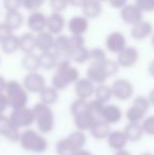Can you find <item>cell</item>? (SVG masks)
Segmentation results:
<instances>
[{
    "mask_svg": "<svg viewBox=\"0 0 154 155\" xmlns=\"http://www.w3.org/2000/svg\"><path fill=\"white\" fill-rule=\"evenodd\" d=\"M3 4L8 12L19 11V8L22 6V0H4Z\"/></svg>",
    "mask_w": 154,
    "mask_h": 155,
    "instance_id": "ee69618b",
    "label": "cell"
},
{
    "mask_svg": "<svg viewBox=\"0 0 154 155\" xmlns=\"http://www.w3.org/2000/svg\"><path fill=\"white\" fill-rule=\"evenodd\" d=\"M8 107V99H6L4 93L0 94V115H3V112L6 110Z\"/></svg>",
    "mask_w": 154,
    "mask_h": 155,
    "instance_id": "7dc6e473",
    "label": "cell"
},
{
    "mask_svg": "<svg viewBox=\"0 0 154 155\" xmlns=\"http://www.w3.org/2000/svg\"><path fill=\"white\" fill-rule=\"evenodd\" d=\"M148 111L140 108L136 104L132 102V104L127 109L125 113V116L127 118L128 123H142L146 117V114Z\"/></svg>",
    "mask_w": 154,
    "mask_h": 155,
    "instance_id": "4316f807",
    "label": "cell"
},
{
    "mask_svg": "<svg viewBox=\"0 0 154 155\" xmlns=\"http://www.w3.org/2000/svg\"><path fill=\"white\" fill-rule=\"evenodd\" d=\"M135 5L143 13H150L154 11V0H136Z\"/></svg>",
    "mask_w": 154,
    "mask_h": 155,
    "instance_id": "60d3db41",
    "label": "cell"
},
{
    "mask_svg": "<svg viewBox=\"0 0 154 155\" xmlns=\"http://www.w3.org/2000/svg\"><path fill=\"white\" fill-rule=\"evenodd\" d=\"M143 17H144V13L135 5V3H128L120 10V18L127 25H136L137 22L143 20Z\"/></svg>",
    "mask_w": 154,
    "mask_h": 155,
    "instance_id": "7c38bea8",
    "label": "cell"
},
{
    "mask_svg": "<svg viewBox=\"0 0 154 155\" xmlns=\"http://www.w3.org/2000/svg\"><path fill=\"white\" fill-rule=\"evenodd\" d=\"M21 65H22L23 69L29 72V73L37 72V70L40 68L38 55H36V54H34V53L25 54V57L21 60Z\"/></svg>",
    "mask_w": 154,
    "mask_h": 155,
    "instance_id": "d6a6232c",
    "label": "cell"
},
{
    "mask_svg": "<svg viewBox=\"0 0 154 155\" xmlns=\"http://www.w3.org/2000/svg\"><path fill=\"white\" fill-rule=\"evenodd\" d=\"M13 35V30H11L5 23H1L0 25V42L4 41L6 38Z\"/></svg>",
    "mask_w": 154,
    "mask_h": 155,
    "instance_id": "f6af8a7d",
    "label": "cell"
},
{
    "mask_svg": "<svg viewBox=\"0 0 154 155\" xmlns=\"http://www.w3.org/2000/svg\"><path fill=\"white\" fill-rule=\"evenodd\" d=\"M28 27L32 32H43L47 29V16L43 13L36 11L33 12L28 18Z\"/></svg>",
    "mask_w": 154,
    "mask_h": 155,
    "instance_id": "d6986e66",
    "label": "cell"
},
{
    "mask_svg": "<svg viewBox=\"0 0 154 155\" xmlns=\"http://www.w3.org/2000/svg\"><path fill=\"white\" fill-rule=\"evenodd\" d=\"M6 87V81L4 80V78L2 76H0V94L4 93Z\"/></svg>",
    "mask_w": 154,
    "mask_h": 155,
    "instance_id": "f907efd6",
    "label": "cell"
},
{
    "mask_svg": "<svg viewBox=\"0 0 154 155\" xmlns=\"http://www.w3.org/2000/svg\"><path fill=\"white\" fill-rule=\"evenodd\" d=\"M54 35H52L49 32H40L35 36V43H36V49L42 52H49L53 51L54 48Z\"/></svg>",
    "mask_w": 154,
    "mask_h": 155,
    "instance_id": "44dd1931",
    "label": "cell"
},
{
    "mask_svg": "<svg viewBox=\"0 0 154 155\" xmlns=\"http://www.w3.org/2000/svg\"><path fill=\"white\" fill-rule=\"evenodd\" d=\"M0 135L12 143H17L20 137V131L12 124L8 116L0 115Z\"/></svg>",
    "mask_w": 154,
    "mask_h": 155,
    "instance_id": "8fae6325",
    "label": "cell"
},
{
    "mask_svg": "<svg viewBox=\"0 0 154 155\" xmlns=\"http://www.w3.org/2000/svg\"><path fill=\"white\" fill-rule=\"evenodd\" d=\"M34 124H36L37 130L41 134H49L55 128V115L52 107L45 104H36L33 107Z\"/></svg>",
    "mask_w": 154,
    "mask_h": 155,
    "instance_id": "3957f363",
    "label": "cell"
},
{
    "mask_svg": "<svg viewBox=\"0 0 154 155\" xmlns=\"http://www.w3.org/2000/svg\"><path fill=\"white\" fill-rule=\"evenodd\" d=\"M66 25V19L61 13H52L47 17V29L52 35H60Z\"/></svg>",
    "mask_w": 154,
    "mask_h": 155,
    "instance_id": "e0dca14e",
    "label": "cell"
},
{
    "mask_svg": "<svg viewBox=\"0 0 154 155\" xmlns=\"http://www.w3.org/2000/svg\"><path fill=\"white\" fill-rule=\"evenodd\" d=\"M148 99H149V102H150V106L151 107H154V88L152 89V90L149 92L148 94Z\"/></svg>",
    "mask_w": 154,
    "mask_h": 155,
    "instance_id": "816d5d0a",
    "label": "cell"
},
{
    "mask_svg": "<svg viewBox=\"0 0 154 155\" xmlns=\"http://www.w3.org/2000/svg\"><path fill=\"white\" fill-rule=\"evenodd\" d=\"M106 48L109 52L114 54H118L127 47V38L123 33L118 31L111 32L106 37Z\"/></svg>",
    "mask_w": 154,
    "mask_h": 155,
    "instance_id": "9c48e42d",
    "label": "cell"
},
{
    "mask_svg": "<svg viewBox=\"0 0 154 155\" xmlns=\"http://www.w3.org/2000/svg\"><path fill=\"white\" fill-rule=\"evenodd\" d=\"M89 107H88V101L87 100H82V99H76L71 104L70 106V112L71 115L74 116L76 114H79V113L84 112V111L88 110Z\"/></svg>",
    "mask_w": 154,
    "mask_h": 155,
    "instance_id": "74e56055",
    "label": "cell"
},
{
    "mask_svg": "<svg viewBox=\"0 0 154 155\" xmlns=\"http://www.w3.org/2000/svg\"><path fill=\"white\" fill-rule=\"evenodd\" d=\"M109 3L113 8L121 10L123 6L128 4V0H109Z\"/></svg>",
    "mask_w": 154,
    "mask_h": 155,
    "instance_id": "bcb514c9",
    "label": "cell"
},
{
    "mask_svg": "<svg viewBox=\"0 0 154 155\" xmlns=\"http://www.w3.org/2000/svg\"><path fill=\"white\" fill-rule=\"evenodd\" d=\"M74 155H93V154L91 153L90 151H87V150H84V149H81V150H78Z\"/></svg>",
    "mask_w": 154,
    "mask_h": 155,
    "instance_id": "f5cc1de1",
    "label": "cell"
},
{
    "mask_svg": "<svg viewBox=\"0 0 154 155\" xmlns=\"http://www.w3.org/2000/svg\"><path fill=\"white\" fill-rule=\"evenodd\" d=\"M18 143L25 151L35 154L43 153L47 151L49 147V141L43 136V134L32 129H27L22 133H20Z\"/></svg>",
    "mask_w": 154,
    "mask_h": 155,
    "instance_id": "7a4b0ae2",
    "label": "cell"
},
{
    "mask_svg": "<svg viewBox=\"0 0 154 155\" xmlns=\"http://www.w3.org/2000/svg\"><path fill=\"white\" fill-rule=\"evenodd\" d=\"M94 99L100 101L101 104H107L108 102L111 100L112 96V91H111V87L107 86V84H98V86L95 87V91H94Z\"/></svg>",
    "mask_w": 154,
    "mask_h": 155,
    "instance_id": "1f68e13d",
    "label": "cell"
},
{
    "mask_svg": "<svg viewBox=\"0 0 154 155\" xmlns=\"http://www.w3.org/2000/svg\"><path fill=\"white\" fill-rule=\"evenodd\" d=\"M140 124H142L144 134L154 136V115L145 117V119L140 123Z\"/></svg>",
    "mask_w": 154,
    "mask_h": 155,
    "instance_id": "f35d334b",
    "label": "cell"
},
{
    "mask_svg": "<svg viewBox=\"0 0 154 155\" xmlns=\"http://www.w3.org/2000/svg\"><path fill=\"white\" fill-rule=\"evenodd\" d=\"M8 107L14 109H20L27 107L28 104V92L20 82L16 80H10L6 82L5 91H4Z\"/></svg>",
    "mask_w": 154,
    "mask_h": 155,
    "instance_id": "277c9868",
    "label": "cell"
},
{
    "mask_svg": "<svg viewBox=\"0 0 154 155\" xmlns=\"http://www.w3.org/2000/svg\"><path fill=\"white\" fill-rule=\"evenodd\" d=\"M79 78V71L71 64L70 60H59L56 67L55 74L52 77V87L58 92L64 91L70 84H75Z\"/></svg>",
    "mask_w": 154,
    "mask_h": 155,
    "instance_id": "6da1fadb",
    "label": "cell"
},
{
    "mask_svg": "<svg viewBox=\"0 0 154 155\" xmlns=\"http://www.w3.org/2000/svg\"><path fill=\"white\" fill-rule=\"evenodd\" d=\"M123 131L130 143H136L144 136V131L140 123H128Z\"/></svg>",
    "mask_w": 154,
    "mask_h": 155,
    "instance_id": "d4e9b609",
    "label": "cell"
},
{
    "mask_svg": "<svg viewBox=\"0 0 154 155\" xmlns=\"http://www.w3.org/2000/svg\"><path fill=\"white\" fill-rule=\"evenodd\" d=\"M91 136L96 140H103L107 139L108 135L111 132V126H109L107 123H105L101 119L97 118L92 124L91 129L89 130Z\"/></svg>",
    "mask_w": 154,
    "mask_h": 155,
    "instance_id": "ffe728a7",
    "label": "cell"
},
{
    "mask_svg": "<svg viewBox=\"0 0 154 155\" xmlns=\"http://www.w3.org/2000/svg\"><path fill=\"white\" fill-rule=\"evenodd\" d=\"M68 28L69 31L71 32V35L82 36L89 29V19H87L84 16L76 15L69 20Z\"/></svg>",
    "mask_w": 154,
    "mask_h": 155,
    "instance_id": "ac0fdd59",
    "label": "cell"
},
{
    "mask_svg": "<svg viewBox=\"0 0 154 155\" xmlns=\"http://www.w3.org/2000/svg\"><path fill=\"white\" fill-rule=\"evenodd\" d=\"M140 155H153V154L150 153V152H145V153H142Z\"/></svg>",
    "mask_w": 154,
    "mask_h": 155,
    "instance_id": "9f6ffc18",
    "label": "cell"
},
{
    "mask_svg": "<svg viewBox=\"0 0 154 155\" xmlns=\"http://www.w3.org/2000/svg\"><path fill=\"white\" fill-rule=\"evenodd\" d=\"M112 96L120 101L129 100L134 94V87L130 80L126 78H118L111 84Z\"/></svg>",
    "mask_w": 154,
    "mask_h": 155,
    "instance_id": "8992f818",
    "label": "cell"
},
{
    "mask_svg": "<svg viewBox=\"0 0 154 155\" xmlns=\"http://www.w3.org/2000/svg\"><path fill=\"white\" fill-rule=\"evenodd\" d=\"M87 0H68L69 5L74 6V8H81L84 3H86Z\"/></svg>",
    "mask_w": 154,
    "mask_h": 155,
    "instance_id": "c3c4849f",
    "label": "cell"
},
{
    "mask_svg": "<svg viewBox=\"0 0 154 155\" xmlns=\"http://www.w3.org/2000/svg\"><path fill=\"white\" fill-rule=\"evenodd\" d=\"M69 41H70V52L73 51V50L79 49V48L86 47V45H84V36L71 35V37H69Z\"/></svg>",
    "mask_w": 154,
    "mask_h": 155,
    "instance_id": "b9f144b4",
    "label": "cell"
},
{
    "mask_svg": "<svg viewBox=\"0 0 154 155\" xmlns=\"http://www.w3.org/2000/svg\"><path fill=\"white\" fill-rule=\"evenodd\" d=\"M151 45H152V47L154 48V32H153V34L151 35Z\"/></svg>",
    "mask_w": 154,
    "mask_h": 155,
    "instance_id": "11a10c76",
    "label": "cell"
},
{
    "mask_svg": "<svg viewBox=\"0 0 154 155\" xmlns=\"http://www.w3.org/2000/svg\"><path fill=\"white\" fill-rule=\"evenodd\" d=\"M12 124L17 129H25L29 128L34 124V113L33 109H30L28 107L20 109H14L8 116Z\"/></svg>",
    "mask_w": 154,
    "mask_h": 155,
    "instance_id": "5b68a950",
    "label": "cell"
},
{
    "mask_svg": "<svg viewBox=\"0 0 154 155\" xmlns=\"http://www.w3.org/2000/svg\"><path fill=\"white\" fill-rule=\"evenodd\" d=\"M74 91L78 99L87 100L94 96L95 84L88 79L87 77L79 78L74 84Z\"/></svg>",
    "mask_w": 154,
    "mask_h": 155,
    "instance_id": "4fadbf2b",
    "label": "cell"
},
{
    "mask_svg": "<svg viewBox=\"0 0 154 155\" xmlns=\"http://www.w3.org/2000/svg\"><path fill=\"white\" fill-rule=\"evenodd\" d=\"M97 1H99V2H106V1H109V0H97Z\"/></svg>",
    "mask_w": 154,
    "mask_h": 155,
    "instance_id": "6f0895ef",
    "label": "cell"
},
{
    "mask_svg": "<svg viewBox=\"0 0 154 155\" xmlns=\"http://www.w3.org/2000/svg\"><path fill=\"white\" fill-rule=\"evenodd\" d=\"M39 97H40L41 104H45V106L52 107L58 101L59 92L57 90H55L52 86L50 87L45 86V88L39 93Z\"/></svg>",
    "mask_w": 154,
    "mask_h": 155,
    "instance_id": "83f0119b",
    "label": "cell"
},
{
    "mask_svg": "<svg viewBox=\"0 0 154 155\" xmlns=\"http://www.w3.org/2000/svg\"><path fill=\"white\" fill-rule=\"evenodd\" d=\"M148 73L152 78H154V59L151 60L148 65Z\"/></svg>",
    "mask_w": 154,
    "mask_h": 155,
    "instance_id": "681fc988",
    "label": "cell"
},
{
    "mask_svg": "<svg viewBox=\"0 0 154 155\" xmlns=\"http://www.w3.org/2000/svg\"><path fill=\"white\" fill-rule=\"evenodd\" d=\"M107 59L106 52L101 48H94L90 50V55H89V61L93 64H101Z\"/></svg>",
    "mask_w": 154,
    "mask_h": 155,
    "instance_id": "d590c367",
    "label": "cell"
},
{
    "mask_svg": "<svg viewBox=\"0 0 154 155\" xmlns=\"http://www.w3.org/2000/svg\"><path fill=\"white\" fill-rule=\"evenodd\" d=\"M153 32L154 31L152 23L144 20V19L137 22L136 25H132L131 28V36L135 40H145L149 36H151Z\"/></svg>",
    "mask_w": 154,
    "mask_h": 155,
    "instance_id": "2e32d148",
    "label": "cell"
},
{
    "mask_svg": "<svg viewBox=\"0 0 154 155\" xmlns=\"http://www.w3.org/2000/svg\"><path fill=\"white\" fill-rule=\"evenodd\" d=\"M87 78L96 86L105 84V81L108 79L101 64H93V63H90L87 69Z\"/></svg>",
    "mask_w": 154,
    "mask_h": 155,
    "instance_id": "7402d4cb",
    "label": "cell"
},
{
    "mask_svg": "<svg viewBox=\"0 0 154 155\" xmlns=\"http://www.w3.org/2000/svg\"><path fill=\"white\" fill-rule=\"evenodd\" d=\"M89 55H90V50L87 49L86 47H82L71 51L68 59L75 63H84L89 61Z\"/></svg>",
    "mask_w": 154,
    "mask_h": 155,
    "instance_id": "836d02e7",
    "label": "cell"
},
{
    "mask_svg": "<svg viewBox=\"0 0 154 155\" xmlns=\"http://www.w3.org/2000/svg\"><path fill=\"white\" fill-rule=\"evenodd\" d=\"M69 5L68 0H50V6L54 13H61Z\"/></svg>",
    "mask_w": 154,
    "mask_h": 155,
    "instance_id": "7bdbcfd3",
    "label": "cell"
},
{
    "mask_svg": "<svg viewBox=\"0 0 154 155\" xmlns=\"http://www.w3.org/2000/svg\"><path fill=\"white\" fill-rule=\"evenodd\" d=\"M106 140H107L108 146L115 152L120 151V150H125V148L127 147L128 143H129L123 131L121 130L111 131Z\"/></svg>",
    "mask_w": 154,
    "mask_h": 155,
    "instance_id": "9a60e30c",
    "label": "cell"
},
{
    "mask_svg": "<svg viewBox=\"0 0 154 155\" xmlns=\"http://www.w3.org/2000/svg\"><path fill=\"white\" fill-rule=\"evenodd\" d=\"M55 151L57 155H74L78 150L74 147L72 141L69 139V137L61 138L56 143Z\"/></svg>",
    "mask_w": 154,
    "mask_h": 155,
    "instance_id": "f546056e",
    "label": "cell"
},
{
    "mask_svg": "<svg viewBox=\"0 0 154 155\" xmlns=\"http://www.w3.org/2000/svg\"><path fill=\"white\" fill-rule=\"evenodd\" d=\"M113 155H132L130 152H128L127 150H120V151H116Z\"/></svg>",
    "mask_w": 154,
    "mask_h": 155,
    "instance_id": "db71d44e",
    "label": "cell"
},
{
    "mask_svg": "<svg viewBox=\"0 0 154 155\" xmlns=\"http://www.w3.org/2000/svg\"><path fill=\"white\" fill-rule=\"evenodd\" d=\"M22 86L29 93H40L45 88V79L38 72L28 73L23 78Z\"/></svg>",
    "mask_w": 154,
    "mask_h": 155,
    "instance_id": "ba28073f",
    "label": "cell"
},
{
    "mask_svg": "<svg viewBox=\"0 0 154 155\" xmlns=\"http://www.w3.org/2000/svg\"><path fill=\"white\" fill-rule=\"evenodd\" d=\"M2 50L4 53L6 54H13L19 50V37L15 36L14 34L12 36H10L8 38H6L4 41L1 42Z\"/></svg>",
    "mask_w": 154,
    "mask_h": 155,
    "instance_id": "e575fe53",
    "label": "cell"
},
{
    "mask_svg": "<svg viewBox=\"0 0 154 155\" xmlns=\"http://www.w3.org/2000/svg\"><path fill=\"white\" fill-rule=\"evenodd\" d=\"M23 15L19 11H12L6 12L4 17V23L10 28L11 30H17L22 25L23 23Z\"/></svg>",
    "mask_w": 154,
    "mask_h": 155,
    "instance_id": "4dcf8cb0",
    "label": "cell"
},
{
    "mask_svg": "<svg viewBox=\"0 0 154 155\" xmlns=\"http://www.w3.org/2000/svg\"><path fill=\"white\" fill-rule=\"evenodd\" d=\"M45 0H22V6L30 12H36L44 4Z\"/></svg>",
    "mask_w": 154,
    "mask_h": 155,
    "instance_id": "ab89813d",
    "label": "cell"
},
{
    "mask_svg": "<svg viewBox=\"0 0 154 155\" xmlns=\"http://www.w3.org/2000/svg\"><path fill=\"white\" fill-rule=\"evenodd\" d=\"M96 119H97L96 116H95L89 109L84 111V112L79 113V114H76L73 116L74 126H75V128H76V130L81 131V132H84V133L90 130L92 124H94V121L96 120Z\"/></svg>",
    "mask_w": 154,
    "mask_h": 155,
    "instance_id": "5bb4252c",
    "label": "cell"
},
{
    "mask_svg": "<svg viewBox=\"0 0 154 155\" xmlns=\"http://www.w3.org/2000/svg\"><path fill=\"white\" fill-rule=\"evenodd\" d=\"M139 60V52L133 45H127L121 52L117 54L116 61L118 65L123 69L133 68Z\"/></svg>",
    "mask_w": 154,
    "mask_h": 155,
    "instance_id": "52a82bcc",
    "label": "cell"
},
{
    "mask_svg": "<svg viewBox=\"0 0 154 155\" xmlns=\"http://www.w3.org/2000/svg\"><path fill=\"white\" fill-rule=\"evenodd\" d=\"M101 67H103V71H105L108 78L112 77V76H115L119 72V69H120V67L118 65L116 60L108 59V58L101 63Z\"/></svg>",
    "mask_w": 154,
    "mask_h": 155,
    "instance_id": "8d00e7d4",
    "label": "cell"
},
{
    "mask_svg": "<svg viewBox=\"0 0 154 155\" xmlns=\"http://www.w3.org/2000/svg\"><path fill=\"white\" fill-rule=\"evenodd\" d=\"M123 116V111L117 104H107L103 106L98 118L107 123L109 126H112V124H118L121 120Z\"/></svg>",
    "mask_w": 154,
    "mask_h": 155,
    "instance_id": "30bf717a",
    "label": "cell"
},
{
    "mask_svg": "<svg viewBox=\"0 0 154 155\" xmlns=\"http://www.w3.org/2000/svg\"><path fill=\"white\" fill-rule=\"evenodd\" d=\"M82 16H84L87 19H94L100 16L103 12V5L101 2L97 0H87L86 3L81 6Z\"/></svg>",
    "mask_w": 154,
    "mask_h": 155,
    "instance_id": "cb8c5ba5",
    "label": "cell"
},
{
    "mask_svg": "<svg viewBox=\"0 0 154 155\" xmlns=\"http://www.w3.org/2000/svg\"><path fill=\"white\" fill-rule=\"evenodd\" d=\"M53 51L56 53L58 57H64V59H68L70 54V41L69 37L66 35H58L54 41Z\"/></svg>",
    "mask_w": 154,
    "mask_h": 155,
    "instance_id": "603a6c76",
    "label": "cell"
},
{
    "mask_svg": "<svg viewBox=\"0 0 154 155\" xmlns=\"http://www.w3.org/2000/svg\"><path fill=\"white\" fill-rule=\"evenodd\" d=\"M19 49L25 54L33 53V51L36 49L35 36L33 33H25L19 37Z\"/></svg>",
    "mask_w": 154,
    "mask_h": 155,
    "instance_id": "f1b7e54d",
    "label": "cell"
},
{
    "mask_svg": "<svg viewBox=\"0 0 154 155\" xmlns=\"http://www.w3.org/2000/svg\"><path fill=\"white\" fill-rule=\"evenodd\" d=\"M39 57V64L40 68L50 71V70L56 69L58 62H59V57L56 55L54 51L42 52L38 55Z\"/></svg>",
    "mask_w": 154,
    "mask_h": 155,
    "instance_id": "484cf974",
    "label": "cell"
}]
</instances>
